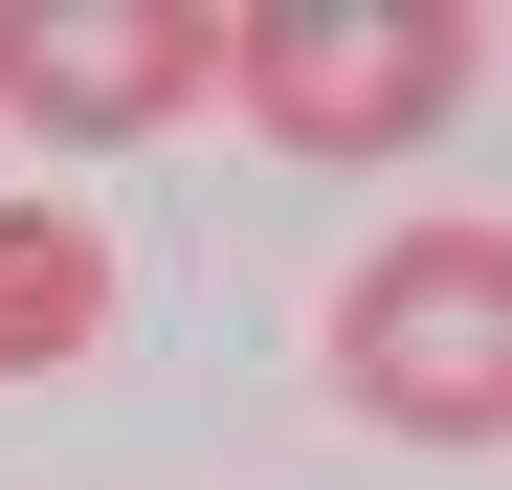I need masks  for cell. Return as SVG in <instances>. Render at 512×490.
<instances>
[{
  "mask_svg": "<svg viewBox=\"0 0 512 490\" xmlns=\"http://www.w3.org/2000/svg\"><path fill=\"white\" fill-rule=\"evenodd\" d=\"M334 401L379 446H512V245L490 223H379L334 268Z\"/></svg>",
  "mask_w": 512,
  "mask_h": 490,
  "instance_id": "6da1fadb",
  "label": "cell"
},
{
  "mask_svg": "<svg viewBox=\"0 0 512 490\" xmlns=\"http://www.w3.org/2000/svg\"><path fill=\"white\" fill-rule=\"evenodd\" d=\"M223 112L312 156V179H379V156H423L468 112V23L446 0H245L223 23Z\"/></svg>",
  "mask_w": 512,
  "mask_h": 490,
  "instance_id": "7a4b0ae2",
  "label": "cell"
},
{
  "mask_svg": "<svg viewBox=\"0 0 512 490\" xmlns=\"http://www.w3.org/2000/svg\"><path fill=\"white\" fill-rule=\"evenodd\" d=\"M179 112H223V23H201V0H0V134L134 156Z\"/></svg>",
  "mask_w": 512,
  "mask_h": 490,
  "instance_id": "3957f363",
  "label": "cell"
},
{
  "mask_svg": "<svg viewBox=\"0 0 512 490\" xmlns=\"http://www.w3.org/2000/svg\"><path fill=\"white\" fill-rule=\"evenodd\" d=\"M67 357H112V245H90V201H0V379H67Z\"/></svg>",
  "mask_w": 512,
  "mask_h": 490,
  "instance_id": "277c9868",
  "label": "cell"
}]
</instances>
